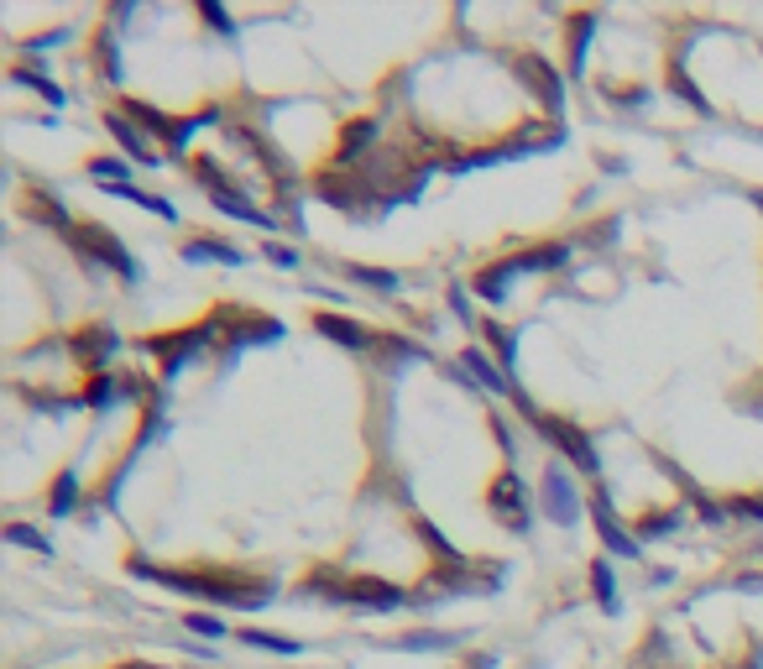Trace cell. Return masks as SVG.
<instances>
[{
	"instance_id": "obj_1",
	"label": "cell",
	"mask_w": 763,
	"mask_h": 669,
	"mask_svg": "<svg viewBox=\"0 0 763 669\" xmlns=\"http://www.w3.org/2000/svg\"><path fill=\"white\" fill-rule=\"evenodd\" d=\"M220 325H225V319H204V325H199V330H173V335H147L142 345H147V351H152V356H163V382H168V377H178V372H183V366H189V361H199V356H204V345H215V340H225V335H220Z\"/></svg>"
},
{
	"instance_id": "obj_2",
	"label": "cell",
	"mask_w": 763,
	"mask_h": 669,
	"mask_svg": "<svg viewBox=\"0 0 763 669\" xmlns=\"http://www.w3.org/2000/svg\"><path fill=\"white\" fill-rule=\"evenodd\" d=\"M534 434L539 440H549L554 450H560L575 471H586V476H601V455H596V445H591V434L581 429V424H570V419H560V413H539L534 419Z\"/></svg>"
},
{
	"instance_id": "obj_3",
	"label": "cell",
	"mask_w": 763,
	"mask_h": 669,
	"mask_svg": "<svg viewBox=\"0 0 763 669\" xmlns=\"http://www.w3.org/2000/svg\"><path fill=\"white\" fill-rule=\"evenodd\" d=\"M68 241H74V246L84 251V257H95V262H105L110 272H121L126 283H136V278H142V267H136V257H131V251H126L121 241H115V236H110L105 225H74V230H68Z\"/></svg>"
},
{
	"instance_id": "obj_4",
	"label": "cell",
	"mask_w": 763,
	"mask_h": 669,
	"mask_svg": "<svg viewBox=\"0 0 763 669\" xmlns=\"http://www.w3.org/2000/svg\"><path fill=\"white\" fill-rule=\"evenodd\" d=\"M492 518L507 528V534H528V523H534V513H528V497H523V476L513 466L492 481Z\"/></svg>"
},
{
	"instance_id": "obj_5",
	"label": "cell",
	"mask_w": 763,
	"mask_h": 669,
	"mask_svg": "<svg viewBox=\"0 0 763 669\" xmlns=\"http://www.w3.org/2000/svg\"><path fill=\"white\" fill-rule=\"evenodd\" d=\"M539 502H544V518L570 528L575 518H581V497H575V481L570 471L554 460V466H544V481H539Z\"/></svg>"
},
{
	"instance_id": "obj_6",
	"label": "cell",
	"mask_w": 763,
	"mask_h": 669,
	"mask_svg": "<svg viewBox=\"0 0 763 669\" xmlns=\"http://www.w3.org/2000/svg\"><path fill=\"white\" fill-rule=\"evenodd\" d=\"M513 74L528 84V95H534L549 115L565 110V84H560V74H554V68H549L539 53H518V58H513Z\"/></svg>"
},
{
	"instance_id": "obj_7",
	"label": "cell",
	"mask_w": 763,
	"mask_h": 669,
	"mask_svg": "<svg viewBox=\"0 0 763 669\" xmlns=\"http://www.w3.org/2000/svg\"><path fill=\"white\" fill-rule=\"evenodd\" d=\"M591 523H596V534H601V549H612L617 560H638L643 555V539L622 528V518H617V507H612L607 492L591 497Z\"/></svg>"
},
{
	"instance_id": "obj_8",
	"label": "cell",
	"mask_w": 763,
	"mask_h": 669,
	"mask_svg": "<svg viewBox=\"0 0 763 669\" xmlns=\"http://www.w3.org/2000/svg\"><path fill=\"white\" fill-rule=\"evenodd\" d=\"M335 602L356 607V612H398V607L413 602V596L398 591V586H387V581H345Z\"/></svg>"
},
{
	"instance_id": "obj_9",
	"label": "cell",
	"mask_w": 763,
	"mask_h": 669,
	"mask_svg": "<svg viewBox=\"0 0 763 669\" xmlns=\"http://www.w3.org/2000/svg\"><path fill=\"white\" fill-rule=\"evenodd\" d=\"M74 356H79V366L84 372H105V366L121 356V335H115L110 325H84L79 335H74Z\"/></svg>"
},
{
	"instance_id": "obj_10",
	"label": "cell",
	"mask_w": 763,
	"mask_h": 669,
	"mask_svg": "<svg viewBox=\"0 0 763 669\" xmlns=\"http://www.w3.org/2000/svg\"><path fill=\"white\" fill-rule=\"evenodd\" d=\"M105 131L115 136V147L126 152V163H142V168H157V163H163V152H157V147L147 142V131L136 126V121H126L121 110H110V115H105Z\"/></svg>"
},
{
	"instance_id": "obj_11",
	"label": "cell",
	"mask_w": 763,
	"mask_h": 669,
	"mask_svg": "<svg viewBox=\"0 0 763 669\" xmlns=\"http://www.w3.org/2000/svg\"><path fill=\"white\" fill-rule=\"evenodd\" d=\"M314 330L319 335H330L335 345H345V351H372V330L356 325V319H345V314H314Z\"/></svg>"
},
{
	"instance_id": "obj_12",
	"label": "cell",
	"mask_w": 763,
	"mask_h": 669,
	"mask_svg": "<svg viewBox=\"0 0 763 669\" xmlns=\"http://www.w3.org/2000/svg\"><path fill=\"white\" fill-rule=\"evenodd\" d=\"M507 262H513L518 278L523 272H560L570 262V246L565 241H544V246H528V251H518V257H507Z\"/></svg>"
},
{
	"instance_id": "obj_13",
	"label": "cell",
	"mask_w": 763,
	"mask_h": 669,
	"mask_svg": "<svg viewBox=\"0 0 763 669\" xmlns=\"http://www.w3.org/2000/svg\"><path fill=\"white\" fill-rule=\"evenodd\" d=\"M377 136H382L377 121H351V126H345V136H340V147H335V168H356L361 152L377 147Z\"/></svg>"
},
{
	"instance_id": "obj_14",
	"label": "cell",
	"mask_w": 763,
	"mask_h": 669,
	"mask_svg": "<svg viewBox=\"0 0 763 669\" xmlns=\"http://www.w3.org/2000/svg\"><path fill=\"white\" fill-rule=\"evenodd\" d=\"M126 398V377H110V372H100V377H89L84 382V392H79V408H95V413H105L110 403H121Z\"/></svg>"
},
{
	"instance_id": "obj_15",
	"label": "cell",
	"mask_w": 763,
	"mask_h": 669,
	"mask_svg": "<svg viewBox=\"0 0 763 669\" xmlns=\"http://www.w3.org/2000/svg\"><path fill=\"white\" fill-rule=\"evenodd\" d=\"M460 361H466V366H471V372H476V382H481V387H487V392H502V398H518V382H513V377H507V372H502V366H492L487 356H481V351H476V345H471V351H466V356H460Z\"/></svg>"
},
{
	"instance_id": "obj_16",
	"label": "cell",
	"mask_w": 763,
	"mask_h": 669,
	"mask_svg": "<svg viewBox=\"0 0 763 669\" xmlns=\"http://www.w3.org/2000/svg\"><path fill=\"white\" fill-rule=\"evenodd\" d=\"M183 257H189V262H220V267H241V262H246L241 251L230 246V241H220V236H199V241H189V246H183Z\"/></svg>"
},
{
	"instance_id": "obj_17",
	"label": "cell",
	"mask_w": 763,
	"mask_h": 669,
	"mask_svg": "<svg viewBox=\"0 0 763 669\" xmlns=\"http://www.w3.org/2000/svg\"><path fill=\"white\" fill-rule=\"evenodd\" d=\"M513 278H518V272H513V262H487V267H481L476 272V293L481 298H487V304H502V298H507V288H513Z\"/></svg>"
},
{
	"instance_id": "obj_18",
	"label": "cell",
	"mask_w": 763,
	"mask_h": 669,
	"mask_svg": "<svg viewBox=\"0 0 763 669\" xmlns=\"http://www.w3.org/2000/svg\"><path fill=\"white\" fill-rule=\"evenodd\" d=\"M79 502V471H58L53 476V492H48V513L53 518H68Z\"/></svg>"
},
{
	"instance_id": "obj_19",
	"label": "cell",
	"mask_w": 763,
	"mask_h": 669,
	"mask_svg": "<svg viewBox=\"0 0 763 669\" xmlns=\"http://www.w3.org/2000/svg\"><path fill=\"white\" fill-rule=\"evenodd\" d=\"M241 643H246V649H267V654H283V659L304 654V643H298V638H277V633H267V628H246V633H241Z\"/></svg>"
},
{
	"instance_id": "obj_20",
	"label": "cell",
	"mask_w": 763,
	"mask_h": 669,
	"mask_svg": "<svg viewBox=\"0 0 763 669\" xmlns=\"http://www.w3.org/2000/svg\"><path fill=\"white\" fill-rule=\"evenodd\" d=\"M126 121H136V126H147L152 136H163L168 142V131H173V115H163V110H152V105H142V100H126Z\"/></svg>"
},
{
	"instance_id": "obj_21",
	"label": "cell",
	"mask_w": 763,
	"mask_h": 669,
	"mask_svg": "<svg viewBox=\"0 0 763 669\" xmlns=\"http://www.w3.org/2000/svg\"><path fill=\"white\" fill-rule=\"evenodd\" d=\"M591 586H596V602H601V612H612L617 617V581H612V565L607 560H591Z\"/></svg>"
},
{
	"instance_id": "obj_22",
	"label": "cell",
	"mask_w": 763,
	"mask_h": 669,
	"mask_svg": "<svg viewBox=\"0 0 763 669\" xmlns=\"http://www.w3.org/2000/svg\"><path fill=\"white\" fill-rule=\"evenodd\" d=\"M596 37V16H575L570 21V58H575V74H586V48Z\"/></svg>"
},
{
	"instance_id": "obj_23",
	"label": "cell",
	"mask_w": 763,
	"mask_h": 669,
	"mask_svg": "<svg viewBox=\"0 0 763 669\" xmlns=\"http://www.w3.org/2000/svg\"><path fill=\"white\" fill-rule=\"evenodd\" d=\"M11 79H16V84H32V89H37V95L48 100V105H63V100H68V95H63V89H58L48 74H37V68H27V63H16V68H11Z\"/></svg>"
},
{
	"instance_id": "obj_24",
	"label": "cell",
	"mask_w": 763,
	"mask_h": 669,
	"mask_svg": "<svg viewBox=\"0 0 763 669\" xmlns=\"http://www.w3.org/2000/svg\"><path fill=\"white\" fill-rule=\"evenodd\" d=\"M487 340H492V351H497V361H502V372L513 377V361H518V330L487 325Z\"/></svg>"
},
{
	"instance_id": "obj_25",
	"label": "cell",
	"mask_w": 763,
	"mask_h": 669,
	"mask_svg": "<svg viewBox=\"0 0 763 669\" xmlns=\"http://www.w3.org/2000/svg\"><path fill=\"white\" fill-rule=\"evenodd\" d=\"M356 283H366V288H377V293H398V272H387V267H361V262H351L345 267Z\"/></svg>"
},
{
	"instance_id": "obj_26",
	"label": "cell",
	"mask_w": 763,
	"mask_h": 669,
	"mask_svg": "<svg viewBox=\"0 0 763 669\" xmlns=\"http://www.w3.org/2000/svg\"><path fill=\"white\" fill-rule=\"evenodd\" d=\"M6 544H21V549H37V555H53V539L37 534L32 523H6Z\"/></svg>"
},
{
	"instance_id": "obj_27",
	"label": "cell",
	"mask_w": 763,
	"mask_h": 669,
	"mask_svg": "<svg viewBox=\"0 0 763 669\" xmlns=\"http://www.w3.org/2000/svg\"><path fill=\"white\" fill-rule=\"evenodd\" d=\"M669 89H675V95H680L685 105H696L701 115H711V100L701 95V89H696V84H690V74H685V68H680V63H675V68H669Z\"/></svg>"
},
{
	"instance_id": "obj_28",
	"label": "cell",
	"mask_w": 763,
	"mask_h": 669,
	"mask_svg": "<svg viewBox=\"0 0 763 669\" xmlns=\"http://www.w3.org/2000/svg\"><path fill=\"white\" fill-rule=\"evenodd\" d=\"M89 173H95V183L105 189V183H126L121 173H131V168L121 163V157H89Z\"/></svg>"
},
{
	"instance_id": "obj_29",
	"label": "cell",
	"mask_w": 763,
	"mask_h": 669,
	"mask_svg": "<svg viewBox=\"0 0 763 669\" xmlns=\"http://www.w3.org/2000/svg\"><path fill=\"white\" fill-rule=\"evenodd\" d=\"M675 523H680V513H675V507H669V513H649V518L638 523V539H659L664 528H675Z\"/></svg>"
},
{
	"instance_id": "obj_30",
	"label": "cell",
	"mask_w": 763,
	"mask_h": 669,
	"mask_svg": "<svg viewBox=\"0 0 763 669\" xmlns=\"http://www.w3.org/2000/svg\"><path fill=\"white\" fill-rule=\"evenodd\" d=\"M450 633H408V638H398V649H450Z\"/></svg>"
},
{
	"instance_id": "obj_31",
	"label": "cell",
	"mask_w": 763,
	"mask_h": 669,
	"mask_svg": "<svg viewBox=\"0 0 763 669\" xmlns=\"http://www.w3.org/2000/svg\"><path fill=\"white\" fill-rule=\"evenodd\" d=\"M199 16H204V27H215L220 37H236V21H230L225 6H215V0H210V6H199Z\"/></svg>"
},
{
	"instance_id": "obj_32",
	"label": "cell",
	"mask_w": 763,
	"mask_h": 669,
	"mask_svg": "<svg viewBox=\"0 0 763 669\" xmlns=\"http://www.w3.org/2000/svg\"><path fill=\"white\" fill-rule=\"evenodd\" d=\"M183 622H189L194 633H204V638H220V633H225V622H220V617H210V612H189Z\"/></svg>"
},
{
	"instance_id": "obj_33",
	"label": "cell",
	"mask_w": 763,
	"mask_h": 669,
	"mask_svg": "<svg viewBox=\"0 0 763 669\" xmlns=\"http://www.w3.org/2000/svg\"><path fill=\"white\" fill-rule=\"evenodd\" d=\"M100 63H105V79H121V58H115V37L100 32Z\"/></svg>"
},
{
	"instance_id": "obj_34",
	"label": "cell",
	"mask_w": 763,
	"mask_h": 669,
	"mask_svg": "<svg viewBox=\"0 0 763 669\" xmlns=\"http://www.w3.org/2000/svg\"><path fill=\"white\" fill-rule=\"evenodd\" d=\"M68 37H74V27H53V32H42V37H32V53L42 58V53H48V48H58V42H68Z\"/></svg>"
},
{
	"instance_id": "obj_35",
	"label": "cell",
	"mask_w": 763,
	"mask_h": 669,
	"mask_svg": "<svg viewBox=\"0 0 763 669\" xmlns=\"http://www.w3.org/2000/svg\"><path fill=\"white\" fill-rule=\"evenodd\" d=\"M732 513H737V518H753V523H763V492H753V497H737V502H732Z\"/></svg>"
},
{
	"instance_id": "obj_36",
	"label": "cell",
	"mask_w": 763,
	"mask_h": 669,
	"mask_svg": "<svg viewBox=\"0 0 763 669\" xmlns=\"http://www.w3.org/2000/svg\"><path fill=\"white\" fill-rule=\"evenodd\" d=\"M267 257H272V267H283V272H288V267H298V251H293V246H283V241H272V246H267Z\"/></svg>"
},
{
	"instance_id": "obj_37",
	"label": "cell",
	"mask_w": 763,
	"mask_h": 669,
	"mask_svg": "<svg viewBox=\"0 0 763 669\" xmlns=\"http://www.w3.org/2000/svg\"><path fill=\"white\" fill-rule=\"evenodd\" d=\"M460 669H492V654H471V659L460 664Z\"/></svg>"
},
{
	"instance_id": "obj_38",
	"label": "cell",
	"mask_w": 763,
	"mask_h": 669,
	"mask_svg": "<svg viewBox=\"0 0 763 669\" xmlns=\"http://www.w3.org/2000/svg\"><path fill=\"white\" fill-rule=\"evenodd\" d=\"M121 669H157V664H121Z\"/></svg>"
},
{
	"instance_id": "obj_39",
	"label": "cell",
	"mask_w": 763,
	"mask_h": 669,
	"mask_svg": "<svg viewBox=\"0 0 763 669\" xmlns=\"http://www.w3.org/2000/svg\"><path fill=\"white\" fill-rule=\"evenodd\" d=\"M753 204H758V210H763V189H758V194H753Z\"/></svg>"
}]
</instances>
